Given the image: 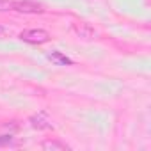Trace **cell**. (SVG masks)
Returning a JSON list of instances; mask_svg holds the SVG:
<instances>
[{
  "instance_id": "obj_3",
  "label": "cell",
  "mask_w": 151,
  "mask_h": 151,
  "mask_svg": "<svg viewBox=\"0 0 151 151\" xmlns=\"http://www.w3.org/2000/svg\"><path fill=\"white\" fill-rule=\"evenodd\" d=\"M30 123H32L34 128H39V130H45V128H50V126H52V121H50L45 114L32 116V117H30Z\"/></svg>"
},
{
  "instance_id": "obj_5",
  "label": "cell",
  "mask_w": 151,
  "mask_h": 151,
  "mask_svg": "<svg viewBox=\"0 0 151 151\" xmlns=\"http://www.w3.org/2000/svg\"><path fill=\"white\" fill-rule=\"evenodd\" d=\"M48 59H50L53 64H57V66H68V64H73V60H71L69 57L62 55L60 52H52V53L48 55Z\"/></svg>"
},
{
  "instance_id": "obj_4",
  "label": "cell",
  "mask_w": 151,
  "mask_h": 151,
  "mask_svg": "<svg viewBox=\"0 0 151 151\" xmlns=\"http://www.w3.org/2000/svg\"><path fill=\"white\" fill-rule=\"evenodd\" d=\"M75 32H77L82 39H93V37H94V30H93L91 25H87V23L75 25Z\"/></svg>"
},
{
  "instance_id": "obj_8",
  "label": "cell",
  "mask_w": 151,
  "mask_h": 151,
  "mask_svg": "<svg viewBox=\"0 0 151 151\" xmlns=\"http://www.w3.org/2000/svg\"><path fill=\"white\" fill-rule=\"evenodd\" d=\"M6 36H11V30L7 27H4V25H0V39L6 37Z\"/></svg>"
},
{
  "instance_id": "obj_6",
  "label": "cell",
  "mask_w": 151,
  "mask_h": 151,
  "mask_svg": "<svg viewBox=\"0 0 151 151\" xmlns=\"http://www.w3.org/2000/svg\"><path fill=\"white\" fill-rule=\"evenodd\" d=\"M13 11V0H0V13Z\"/></svg>"
},
{
  "instance_id": "obj_1",
  "label": "cell",
  "mask_w": 151,
  "mask_h": 151,
  "mask_svg": "<svg viewBox=\"0 0 151 151\" xmlns=\"http://www.w3.org/2000/svg\"><path fill=\"white\" fill-rule=\"evenodd\" d=\"M50 37H52L50 32H46L43 29H27L20 34V39L29 45H43V43H48Z\"/></svg>"
},
{
  "instance_id": "obj_7",
  "label": "cell",
  "mask_w": 151,
  "mask_h": 151,
  "mask_svg": "<svg viewBox=\"0 0 151 151\" xmlns=\"http://www.w3.org/2000/svg\"><path fill=\"white\" fill-rule=\"evenodd\" d=\"M43 147H46V149H66V146L57 144V142H45Z\"/></svg>"
},
{
  "instance_id": "obj_2",
  "label": "cell",
  "mask_w": 151,
  "mask_h": 151,
  "mask_svg": "<svg viewBox=\"0 0 151 151\" xmlns=\"http://www.w3.org/2000/svg\"><path fill=\"white\" fill-rule=\"evenodd\" d=\"M13 11L23 14H41L45 7L43 4L34 2V0H13Z\"/></svg>"
}]
</instances>
